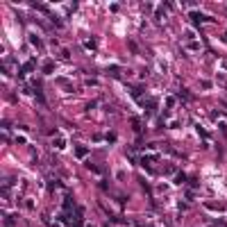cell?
<instances>
[{"label":"cell","mask_w":227,"mask_h":227,"mask_svg":"<svg viewBox=\"0 0 227 227\" xmlns=\"http://www.w3.org/2000/svg\"><path fill=\"white\" fill-rule=\"evenodd\" d=\"M34 64H36L34 59H27L25 64H23V68H21V77H25V73H30V70L34 68Z\"/></svg>","instance_id":"6da1fadb"},{"label":"cell","mask_w":227,"mask_h":227,"mask_svg":"<svg viewBox=\"0 0 227 227\" xmlns=\"http://www.w3.org/2000/svg\"><path fill=\"white\" fill-rule=\"evenodd\" d=\"M191 18H193L195 25H198V23H204V21H209V16H202V14H198V11H191Z\"/></svg>","instance_id":"7a4b0ae2"},{"label":"cell","mask_w":227,"mask_h":227,"mask_svg":"<svg viewBox=\"0 0 227 227\" xmlns=\"http://www.w3.org/2000/svg\"><path fill=\"white\" fill-rule=\"evenodd\" d=\"M87 155H89V150L84 148V145H77V148H75V157L82 159V157H87Z\"/></svg>","instance_id":"3957f363"},{"label":"cell","mask_w":227,"mask_h":227,"mask_svg":"<svg viewBox=\"0 0 227 227\" xmlns=\"http://www.w3.org/2000/svg\"><path fill=\"white\" fill-rule=\"evenodd\" d=\"M57 82H59V87L64 89V91H73V87H70V84H68V79H64V77H59V79H57Z\"/></svg>","instance_id":"277c9868"},{"label":"cell","mask_w":227,"mask_h":227,"mask_svg":"<svg viewBox=\"0 0 227 227\" xmlns=\"http://www.w3.org/2000/svg\"><path fill=\"white\" fill-rule=\"evenodd\" d=\"M52 70H55V64H52V61H45V66H43V73H45V75H50Z\"/></svg>","instance_id":"5b68a950"},{"label":"cell","mask_w":227,"mask_h":227,"mask_svg":"<svg viewBox=\"0 0 227 227\" xmlns=\"http://www.w3.org/2000/svg\"><path fill=\"white\" fill-rule=\"evenodd\" d=\"M132 96H134V98L143 96V87H134V89H132Z\"/></svg>","instance_id":"8992f818"},{"label":"cell","mask_w":227,"mask_h":227,"mask_svg":"<svg viewBox=\"0 0 227 227\" xmlns=\"http://www.w3.org/2000/svg\"><path fill=\"white\" fill-rule=\"evenodd\" d=\"M195 130H198V134H200L202 139H207V136H209V134H207V130H204V127H200V125H195Z\"/></svg>","instance_id":"52a82bcc"},{"label":"cell","mask_w":227,"mask_h":227,"mask_svg":"<svg viewBox=\"0 0 227 227\" xmlns=\"http://www.w3.org/2000/svg\"><path fill=\"white\" fill-rule=\"evenodd\" d=\"M189 48H191V50H198V48H200V43H198V41H191V43H189Z\"/></svg>","instance_id":"ba28073f"},{"label":"cell","mask_w":227,"mask_h":227,"mask_svg":"<svg viewBox=\"0 0 227 227\" xmlns=\"http://www.w3.org/2000/svg\"><path fill=\"white\" fill-rule=\"evenodd\" d=\"M173 105H175V98H173V96L166 98V107H173Z\"/></svg>","instance_id":"9c48e42d"},{"label":"cell","mask_w":227,"mask_h":227,"mask_svg":"<svg viewBox=\"0 0 227 227\" xmlns=\"http://www.w3.org/2000/svg\"><path fill=\"white\" fill-rule=\"evenodd\" d=\"M30 41H32V43H36V45L41 43V41H39V36H34V34H30Z\"/></svg>","instance_id":"30bf717a"},{"label":"cell","mask_w":227,"mask_h":227,"mask_svg":"<svg viewBox=\"0 0 227 227\" xmlns=\"http://www.w3.org/2000/svg\"><path fill=\"white\" fill-rule=\"evenodd\" d=\"M55 145H57V148H64L66 143H64V141H61V139H55Z\"/></svg>","instance_id":"8fae6325"},{"label":"cell","mask_w":227,"mask_h":227,"mask_svg":"<svg viewBox=\"0 0 227 227\" xmlns=\"http://www.w3.org/2000/svg\"><path fill=\"white\" fill-rule=\"evenodd\" d=\"M225 41H227V34H225Z\"/></svg>","instance_id":"7c38bea8"},{"label":"cell","mask_w":227,"mask_h":227,"mask_svg":"<svg viewBox=\"0 0 227 227\" xmlns=\"http://www.w3.org/2000/svg\"><path fill=\"white\" fill-rule=\"evenodd\" d=\"M225 107H227V102H225Z\"/></svg>","instance_id":"4fadbf2b"}]
</instances>
